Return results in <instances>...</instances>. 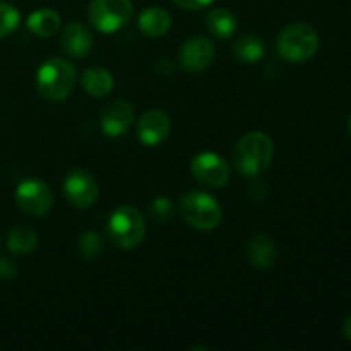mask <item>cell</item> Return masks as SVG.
I'll list each match as a JSON object with an SVG mask.
<instances>
[{
	"mask_svg": "<svg viewBox=\"0 0 351 351\" xmlns=\"http://www.w3.org/2000/svg\"><path fill=\"white\" fill-rule=\"evenodd\" d=\"M38 245V233L29 226H16L7 237V249L14 256H26L31 254Z\"/></svg>",
	"mask_w": 351,
	"mask_h": 351,
	"instance_id": "cell-20",
	"label": "cell"
},
{
	"mask_svg": "<svg viewBox=\"0 0 351 351\" xmlns=\"http://www.w3.org/2000/svg\"><path fill=\"white\" fill-rule=\"evenodd\" d=\"M191 173L206 187L223 189L230 182V165L221 154L204 151L192 158Z\"/></svg>",
	"mask_w": 351,
	"mask_h": 351,
	"instance_id": "cell-8",
	"label": "cell"
},
{
	"mask_svg": "<svg viewBox=\"0 0 351 351\" xmlns=\"http://www.w3.org/2000/svg\"><path fill=\"white\" fill-rule=\"evenodd\" d=\"M273 154V139L266 132L252 130L237 143L233 149V163L243 177H259L271 167Z\"/></svg>",
	"mask_w": 351,
	"mask_h": 351,
	"instance_id": "cell-1",
	"label": "cell"
},
{
	"mask_svg": "<svg viewBox=\"0 0 351 351\" xmlns=\"http://www.w3.org/2000/svg\"><path fill=\"white\" fill-rule=\"evenodd\" d=\"M95 38L91 31L81 23H69L62 29L60 34V47L67 55L74 58L88 57L89 51L93 50Z\"/></svg>",
	"mask_w": 351,
	"mask_h": 351,
	"instance_id": "cell-13",
	"label": "cell"
},
{
	"mask_svg": "<svg viewBox=\"0 0 351 351\" xmlns=\"http://www.w3.org/2000/svg\"><path fill=\"white\" fill-rule=\"evenodd\" d=\"M180 215L189 225L199 232H211L221 223L223 211L213 195L201 191L185 192L178 202Z\"/></svg>",
	"mask_w": 351,
	"mask_h": 351,
	"instance_id": "cell-5",
	"label": "cell"
},
{
	"mask_svg": "<svg viewBox=\"0 0 351 351\" xmlns=\"http://www.w3.org/2000/svg\"><path fill=\"white\" fill-rule=\"evenodd\" d=\"M171 129L170 117L161 110H149L137 122V137L147 147L158 146L168 137Z\"/></svg>",
	"mask_w": 351,
	"mask_h": 351,
	"instance_id": "cell-12",
	"label": "cell"
},
{
	"mask_svg": "<svg viewBox=\"0 0 351 351\" xmlns=\"http://www.w3.org/2000/svg\"><path fill=\"white\" fill-rule=\"evenodd\" d=\"M77 82L75 67L65 58L53 57L45 60L36 71L38 93L48 101H64L72 95Z\"/></svg>",
	"mask_w": 351,
	"mask_h": 351,
	"instance_id": "cell-2",
	"label": "cell"
},
{
	"mask_svg": "<svg viewBox=\"0 0 351 351\" xmlns=\"http://www.w3.org/2000/svg\"><path fill=\"white\" fill-rule=\"evenodd\" d=\"M216 58V47L213 40L206 36L189 38L178 50V65L185 72L197 74L211 67Z\"/></svg>",
	"mask_w": 351,
	"mask_h": 351,
	"instance_id": "cell-10",
	"label": "cell"
},
{
	"mask_svg": "<svg viewBox=\"0 0 351 351\" xmlns=\"http://www.w3.org/2000/svg\"><path fill=\"white\" fill-rule=\"evenodd\" d=\"M60 16L53 9H38L31 12L26 19V26L34 36L50 38L60 29Z\"/></svg>",
	"mask_w": 351,
	"mask_h": 351,
	"instance_id": "cell-19",
	"label": "cell"
},
{
	"mask_svg": "<svg viewBox=\"0 0 351 351\" xmlns=\"http://www.w3.org/2000/svg\"><path fill=\"white\" fill-rule=\"evenodd\" d=\"M343 335H345V338L351 343V315L345 321V326H343Z\"/></svg>",
	"mask_w": 351,
	"mask_h": 351,
	"instance_id": "cell-26",
	"label": "cell"
},
{
	"mask_svg": "<svg viewBox=\"0 0 351 351\" xmlns=\"http://www.w3.org/2000/svg\"><path fill=\"white\" fill-rule=\"evenodd\" d=\"M134 16L132 0H91L88 19L99 33H115L130 23Z\"/></svg>",
	"mask_w": 351,
	"mask_h": 351,
	"instance_id": "cell-6",
	"label": "cell"
},
{
	"mask_svg": "<svg viewBox=\"0 0 351 351\" xmlns=\"http://www.w3.org/2000/svg\"><path fill=\"white\" fill-rule=\"evenodd\" d=\"M206 24H208L209 33L218 40H228V38L235 36L237 29H239V21H237L235 14L225 7L213 9L206 17Z\"/></svg>",
	"mask_w": 351,
	"mask_h": 351,
	"instance_id": "cell-18",
	"label": "cell"
},
{
	"mask_svg": "<svg viewBox=\"0 0 351 351\" xmlns=\"http://www.w3.org/2000/svg\"><path fill=\"white\" fill-rule=\"evenodd\" d=\"M319 50V34L311 24L293 23L280 31L276 36V51L283 60L304 64Z\"/></svg>",
	"mask_w": 351,
	"mask_h": 351,
	"instance_id": "cell-3",
	"label": "cell"
},
{
	"mask_svg": "<svg viewBox=\"0 0 351 351\" xmlns=\"http://www.w3.org/2000/svg\"><path fill=\"white\" fill-rule=\"evenodd\" d=\"M247 256H249L250 263L257 269H269L274 266L278 257V249L274 240L266 233H257L249 240L247 245Z\"/></svg>",
	"mask_w": 351,
	"mask_h": 351,
	"instance_id": "cell-14",
	"label": "cell"
},
{
	"mask_svg": "<svg viewBox=\"0 0 351 351\" xmlns=\"http://www.w3.org/2000/svg\"><path fill=\"white\" fill-rule=\"evenodd\" d=\"M21 23L19 10L9 2H0V40L17 29Z\"/></svg>",
	"mask_w": 351,
	"mask_h": 351,
	"instance_id": "cell-22",
	"label": "cell"
},
{
	"mask_svg": "<svg viewBox=\"0 0 351 351\" xmlns=\"http://www.w3.org/2000/svg\"><path fill=\"white\" fill-rule=\"evenodd\" d=\"M77 250L84 259H96L103 252V239L96 232H84L77 240Z\"/></svg>",
	"mask_w": 351,
	"mask_h": 351,
	"instance_id": "cell-21",
	"label": "cell"
},
{
	"mask_svg": "<svg viewBox=\"0 0 351 351\" xmlns=\"http://www.w3.org/2000/svg\"><path fill=\"white\" fill-rule=\"evenodd\" d=\"M64 194L74 208L88 209L98 199L99 189L89 171L74 168L64 178Z\"/></svg>",
	"mask_w": 351,
	"mask_h": 351,
	"instance_id": "cell-9",
	"label": "cell"
},
{
	"mask_svg": "<svg viewBox=\"0 0 351 351\" xmlns=\"http://www.w3.org/2000/svg\"><path fill=\"white\" fill-rule=\"evenodd\" d=\"M348 130H350V134H351V115H350V120H348Z\"/></svg>",
	"mask_w": 351,
	"mask_h": 351,
	"instance_id": "cell-27",
	"label": "cell"
},
{
	"mask_svg": "<svg viewBox=\"0 0 351 351\" xmlns=\"http://www.w3.org/2000/svg\"><path fill=\"white\" fill-rule=\"evenodd\" d=\"M16 202L26 215L41 218L53 206V192L47 182L40 178H26L16 189Z\"/></svg>",
	"mask_w": 351,
	"mask_h": 351,
	"instance_id": "cell-7",
	"label": "cell"
},
{
	"mask_svg": "<svg viewBox=\"0 0 351 351\" xmlns=\"http://www.w3.org/2000/svg\"><path fill=\"white\" fill-rule=\"evenodd\" d=\"M180 9L185 10H199V9H204L208 7L213 0H173Z\"/></svg>",
	"mask_w": 351,
	"mask_h": 351,
	"instance_id": "cell-25",
	"label": "cell"
},
{
	"mask_svg": "<svg viewBox=\"0 0 351 351\" xmlns=\"http://www.w3.org/2000/svg\"><path fill=\"white\" fill-rule=\"evenodd\" d=\"M171 211H173V204L168 197L160 195V197H154L149 204V216L156 221H167L170 219Z\"/></svg>",
	"mask_w": 351,
	"mask_h": 351,
	"instance_id": "cell-23",
	"label": "cell"
},
{
	"mask_svg": "<svg viewBox=\"0 0 351 351\" xmlns=\"http://www.w3.org/2000/svg\"><path fill=\"white\" fill-rule=\"evenodd\" d=\"M17 274L16 261L10 257H0V278L2 280H12Z\"/></svg>",
	"mask_w": 351,
	"mask_h": 351,
	"instance_id": "cell-24",
	"label": "cell"
},
{
	"mask_svg": "<svg viewBox=\"0 0 351 351\" xmlns=\"http://www.w3.org/2000/svg\"><path fill=\"white\" fill-rule=\"evenodd\" d=\"M264 55H266V43L257 34H243L233 43V57L240 64L254 65L263 60Z\"/></svg>",
	"mask_w": 351,
	"mask_h": 351,
	"instance_id": "cell-16",
	"label": "cell"
},
{
	"mask_svg": "<svg viewBox=\"0 0 351 351\" xmlns=\"http://www.w3.org/2000/svg\"><path fill=\"white\" fill-rule=\"evenodd\" d=\"M134 117H136L134 106L127 99H115L103 108L99 117L101 132L108 137L123 136L132 127Z\"/></svg>",
	"mask_w": 351,
	"mask_h": 351,
	"instance_id": "cell-11",
	"label": "cell"
},
{
	"mask_svg": "<svg viewBox=\"0 0 351 351\" xmlns=\"http://www.w3.org/2000/svg\"><path fill=\"white\" fill-rule=\"evenodd\" d=\"M106 235L115 247L123 250L136 249L146 237V219L134 206H122L110 215Z\"/></svg>",
	"mask_w": 351,
	"mask_h": 351,
	"instance_id": "cell-4",
	"label": "cell"
},
{
	"mask_svg": "<svg viewBox=\"0 0 351 351\" xmlns=\"http://www.w3.org/2000/svg\"><path fill=\"white\" fill-rule=\"evenodd\" d=\"M141 33L149 38H160L167 34L171 27V16L163 7H147L137 19Z\"/></svg>",
	"mask_w": 351,
	"mask_h": 351,
	"instance_id": "cell-15",
	"label": "cell"
},
{
	"mask_svg": "<svg viewBox=\"0 0 351 351\" xmlns=\"http://www.w3.org/2000/svg\"><path fill=\"white\" fill-rule=\"evenodd\" d=\"M113 75L112 72L106 71L103 67H89L81 74V86L86 91V95L93 96V98H103L108 93H112Z\"/></svg>",
	"mask_w": 351,
	"mask_h": 351,
	"instance_id": "cell-17",
	"label": "cell"
}]
</instances>
